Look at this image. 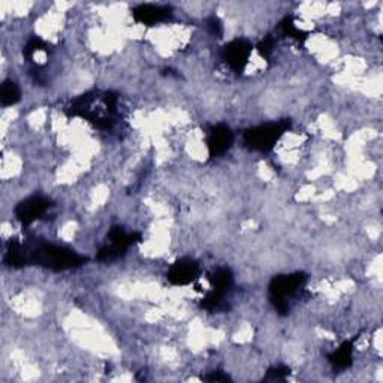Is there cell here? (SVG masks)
Returning <instances> with one entry per match:
<instances>
[{"label":"cell","instance_id":"6da1fadb","mask_svg":"<svg viewBox=\"0 0 383 383\" xmlns=\"http://www.w3.org/2000/svg\"><path fill=\"white\" fill-rule=\"evenodd\" d=\"M117 103L118 96L113 91L102 95L98 91H88L73 99L68 108V116L84 118L102 131H110L116 123Z\"/></svg>","mask_w":383,"mask_h":383},{"label":"cell","instance_id":"7a4b0ae2","mask_svg":"<svg viewBox=\"0 0 383 383\" xmlns=\"http://www.w3.org/2000/svg\"><path fill=\"white\" fill-rule=\"evenodd\" d=\"M27 262L53 271H66L83 267L87 259L68 247L56 246L51 242H39L35 247L27 250Z\"/></svg>","mask_w":383,"mask_h":383},{"label":"cell","instance_id":"3957f363","mask_svg":"<svg viewBox=\"0 0 383 383\" xmlns=\"http://www.w3.org/2000/svg\"><path fill=\"white\" fill-rule=\"evenodd\" d=\"M307 283V275L304 272H294L279 275L270 283V300L274 309L280 315H287L290 310V301H292Z\"/></svg>","mask_w":383,"mask_h":383},{"label":"cell","instance_id":"277c9868","mask_svg":"<svg viewBox=\"0 0 383 383\" xmlns=\"http://www.w3.org/2000/svg\"><path fill=\"white\" fill-rule=\"evenodd\" d=\"M290 128L289 120L282 121H272V123L259 125L256 128L249 129L244 133V145L252 151L267 153L274 148V145L280 141V138L287 132Z\"/></svg>","mask_w":383,"mask_h":383},{"label":"cell","instance_id":"5b68a950","mask_svg":"<svg viewBox=\"0 0 383 383\" xmlns=\"http://www.w3.org/2000/svg\"><path fill=\"white\" fill-rule=\"evenodd\" d=\"M108 242L98 252L96 259L101 262H108V260H114L123 256L131 246L141 240V235L136 233H126L123 228L113 226L111 231L108 233Z\"/></svg>","mask_w":383,"mask_h":383},{"label":"cell","instance_id":"8992f818","mask_svg":"<svg viewBox=\"0 0 383 383\" xmlns=\"http://www.w3.org/2000/svg\"><path fill=\"white\" fill-rule=\"evenodd\" d=\"M253 45L246 39H234L228 42L222 48V58L228 68L235 73H242L246 69Z\"/></svg>","mask_w":383,"mask_h":383},{"label":"cell","instance_id":"52a82bcc","mask_svg":"<svg viewBox=\"0 0 383 383\" xmlns=\"http://www.w3.org/2000/svg\"><path fill=\"white\" fill-rule=\"evenodd\" d=\"M53 207L51 201L45 196H29L15 207V218L23 225L29 226L42 219Z\"/></svg>","mask_w":383,"mask_h":383},{"label":"cell","instance_id":"ba28073f","mask_svg":"<svg viewBox=\"0 0 383 383\" xmlns=\"http://www.w3.org/2000/svg\"><path fill=\"white\" fill-rule=\"evenodd\" d=\"M234 144V132L226 125L213 126L207 136V148L211 159L222 158Z\"/></svg>","mask_w":383,"mask_h":383},{"label":"cell","instance_id":"9c48e42d","mask_svg":"<svg viewBox=\"0 0 383 383\" xmlns=\"http://www.w3.org/2000/svg\"><path fill=\"white\" fill-rule=\"evenodd\" d=\"M132 17L136 23L144 26H156L171 20L173 8L166 5H155V4H141L133 8Z\"/></svg>","mask_w":383,"mask_h":383},{"label":"cell","instance_id":"30bf717a","mask_svg":"<svg viewBox=\"0 0 383 383\" xmlns=\"http://www.w3.org/2000/svg\"><path fill=\"white\" fill-rule=\"evenodd\" d=\"M199 275V265L192 257H181L166 272V279L174 286L192 285Z\"/></svg>","mask_w":383,"mask_h":383},{"label":"cell","instance_id":"8fae6325","mask_svg":"<svg viewBox=\"0 0 383 383\" xmlns=\"http://www.w3.org/2000/svg\"><path fill=\"white\" fill-rule=\"evenodd\" d=\"M210 282H211L210 292L213 295L225 300L226 294L229 292V290H231V287L234 285V275L229 268H218L211 274Z\"/></svg>","mask_w":383,"mask_h":383},{"label":"cell","instance_id":"7c38bea8","mask_svg":"<svg viewBox=\"0 0 383 383\" xmlns=\"http://www.w3.org/2000/svg\"><path fill=\"white\" fill-rule=\"evenodd\" d=\"M5 260H6L8 265H11L14 268H20V267H24L29 264L27 262V250L19 240L9 241L6 255H5Z\"/></svg>","mask_w":383,"mask_h":383},{"label":"cell","instance_id":"4fadbf2b","mask_svg":"<svg viewBox=\"0 0 383 383\" xmlns=\"http://www.w3.org/2000/svg\"><path fill=\"white\" fill-rule=\"evenodd\" d=\"M352 358H354V342L343 343L330 355V361L332 362V365L339 367V369H347V367H350L352 361H354Z\"/></svg>","mask_w":383,"mask_h":383},{"label":"cell","instance_id":"5bb4252c","mask_svg":"<svg viewBox=\"0 0 383 383\" xmlns=\"http://www.w3.org/2000/svg\"><path fill=\"white\" fill-rule=\"evenodd\" d=\"M21 99V91L17 83H14L12 80H6L0 88V102L4 106H12L15 103H19Z\"/></svg>","mask_w":383,"mask_h":383},{"label":"cell","instance_id":"9a60e30c","mask_svg":"<svg viewBox=\"0 0 383 383\" xmlns=\"http://www.w3.org/2000/svg\"><path fill=\"white\" fill-rule=\"evenodd\" d=\"M39 51H48V44L45 42L44 39L35 36V38H32L26 44V48H24L23 53L29 60H34L35 54L39 53Z\"/></svg>","mask_w":383,"mask_h":383},{"label":"cell","instance_id":"2e32d148","mask_svg":"<svg viewBox=\"0 0 383 383\" xmlns=\"http://www.w3.org/2000/svg\"><path fill=\"white\" fill-rule=\"evenodd\" d=\"M282 29H283V32H285L287 36L297 39L298 42H304L305 39H307V35H305V34L302 32V30H300V29L295 26L292 17H286V19L283 20V23H282Z\"/></svg>","mask_w":383,"mask_h":383},{"label":"cell","instance_id":"e0dca14e","mask_svg":"<svg viewBox=\"0 0 383 383\" xmlns=\"http://www.w3.org/2000/svg\"><path fill=\"white\" fill-rule=\"evenodd\" d=\"M207 23H208V30L211 32V35L220 38V35L223 34V27H222L220 20L218 17H210Z\"/></svg>","mask_w":383,"mask_h":383},{"label":"cell","instance_id":"ac0fdd59","mask_svg":"<svg viewBox=\"0 0 383 383\" xmlns=\"http://www.w3.org/2000/svg\"><path fill=\"white\" fill-rule=\"evenodd\" d=\"M287 374H289L287 367L280 365V367H274V369H271L268 372V379H271V380H283Z\"/></svg>","mask_w":383,"mask_h":383},{"label":"cell","instance_id":"d6986e66","mask_svg":"<svg viewBox=\"0 0 383 383\" xmlns=\"http://www.w3.org/2000/svg\"><path fill=\"white\" fill-rule=\"evenodd\" d=\"M272 47H274V41L271 38H267L264 39L262 42H260L257 45V48H259V53L262 54L264 57H270V54L272 53Z\"/></svg>","mask_w":383,"mask_h":383},{"label":"cell","instance_id":"ffe728a7","mask_svg":"<svg viewBox=\"0 0 383 383\" xmlns=\"http://www.w3.org/2000/svg\"><path fill=\"white\" fill-rule=\"evenodd\" d=\"M228 379H229L228 376H220V374H216V373L207 377V380H211V382H222V380H228Z\"/></svg>","mask_w":383,"mask_h":383}]
</instances>
